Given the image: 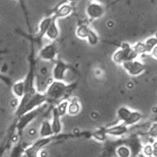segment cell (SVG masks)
<instances>
[{"mask_svg": "<svg viewBox=\"0 0 157 157\" xmlns=\"http://www.w3.org/2000/svg\"><path fill=\"white\" fill-rule=\"evenodd\" d=\"M20 4V6H22L23 10H24V14L26 16V20H27V23H28V26H29V29L31 30V27H30V24H29V19H28V13H27V10H26V6H25V4H24V0H17Z\"/></svg>", "mask_w": 157, "mask_h": 157, "instance_id": "obj_30", "label": "cell"}, {"mask_svg": "<svg viewBox=\"0 0 157 157\" xmlns=\"http://www.w3.org/2000/svg\"><path fill=\"white\" fill-rule=\"evenodd\" d=\"M150 55H151L155 59H157V45L155 47V48H153V50L151 51Z\"/></svg>", "mask_w": 157, "mask_h": 157, "instance_id": "obj_31", "label": "cell"}, {"mask_svg": "<svg viewBox=\"0 0 157 157\" xmlns=\"http://www.w3.org/2000/svg\"><path fill=\"white\" fill-rule=\"evenodd\" d=\"M52 19H53V15H49V16L45 17V18L40 23L38 32H37L36 34L34 35V40H40L43 37L46 35L47 30H48V26H49V24L51 23Z\"/></svg>", "mask_w": 157, "mask_h": 157, "instance_id": "obj_14", "label": "cell"}, {"mask_svg": "<svg viewBox=\"0 0 157 157\" xmlns=\"http://www.w3.org/2000/svg\"><path fill=\"white\" fill-rule=\"evenodd\" d=\"M116 154L120 157H129L132 155V152H131L129 146L126 144L118 146L116 149Z\"/></svg>", "mask_w": 157, "mask_h": 157, "instance_id": "obj_21", "label": "cell"}, {"mask_svg": "<svg viewBox=\"0 0 157 157\" xmlns=\"http://www.w3.org/2000/svg\"><path fill=\"white\" fill-rule=\"evenodd\" d=\"M87 41H88V43L90 44V45H93V46H94V45H96L97 43L99 42V36L97 35V33L94 31V30H92L91 31V33H90V34H89V36L87 37Z\"/></svg>", "mask_w": 157, "mask_h": 157, "instance_id": "obj_26", "label": "cell"}, {"mask_svg": "<svg viewBox=\"0 0 157 157\" xmlns=\"http://www.w3.org/2000/svg\"><path fill=\"white\" fill-rule=\"evenodd\" d=\"M153 148H154V156L157 157V140L153 142Z\"/></svg>", "mask_w": 157, "mask_h": 157, "instance_id": "obj_32", "label": "cell"}, {"mask_svg": "<svg viewBox=\"0 0 157 157\" xmlns=\"http://www.w3.org/2000/svg\"><path fill=\"white\" fill-rule=\"evenodd\" d=\"M93 29L87 24H80L76 29V35L80 39H87Z\"/></svg>", "mask_w": 157, "mask_h": 157, "instance_id": "obj_20", "label": "cell"}, {"mask_svg": "<svg viewBox=\"0 0 157 157\" xmlns=\"http://www.w3.org/2000/svg\"><path fill=\"white\" fill-rule=\"evenodd\" d=\"M121 66L126 72L132 76H137V75H141L145 69V64L142 63L141 61L137 60L136 59H133V60L124 62Z\"/></svg>", "mask_w": 157, "mask_h": 157, "instance_id": "obj_7", "label": "cell"}, {"mask_svg": "<svg viewBox=\"0 0 157 157\" xmlns=\"http://www.w3.org/2000/svg\"><path fill=\"white\" fill-rule=\"evenodd\" d=\"M13 94L17 98H22L25 93V83L24 81H18L14 83L12 86Z\"/></svg>", "mask_w": 157, "mask_h": 157, "instance_id": "obj_19", "label": "cell"}, {"mask_svg": "<svg viewBox=\"0 0 157 157\" xmlns=\"http://www.w3.org/2000/svg\"><path fill=\"white\" fill-rule=\"evenodd\" d=\"M92 2H94V1H97V0H91Z\"/></svg>", "mask_w": 157, "mask_h": 157, "instance_id": "obj_33", "label": "cell"}, {"mask_svg": "<svg viewBox=\"0 0 157 157\" xmlns=\"http://www.w3.org/2000/svg\"><path fill=\"white\" fill-rule=\"evenodd\" d=\"M54 137H55L54 136H47V137H40V139L35 141L33 145L26 147L25 152H24V155L28 157L37 156L38 154L40 152V150L42 148H44L46 145H48L54 139Z\"/></svg>", "mask_w": 157, "mask_h": 157, "instance_id": "obj_6", "label": "cell"}, {"mask_svg": "<svg viewBox=\"0 0 157 157\" xmlns=\"http://www.w3.org/2000/svg\"><path fill=\"white\" fill-rule=\"evenodd\" d=\"M61 115L59 114L57 106L53 107L52 109V121H51V125L53 128V132L55 136H58L61 133L62 131V123H61Z\"/></svg>", "mask_w": 157, "mask_h": 157, "instance_id": "obj_13", "label": "cell"}, {"mask_svg": "<svg viewBox=\"0 0 157 157\" xmlns=\"http://www.w3.org/2000/svg\"><path fill=\"white\" fill-rule=\"evenodd\" d=\"M139 55L134 49L133 46H130L128 43H123L112 56V60L116 64L122 65L124 62L133 60L137 59Z\"/></svg>", "mask_w": 157, "mask_h": 157, "instance_id": "obj_3", "label": "cell"}, {"mask_svg": "<svg viewBox=\"0 0 157 157\" xmlns=\"http://www.w3.org/2000/svg\"><path fill=\"white\" fill-rule=\"evenodd\" d=\"M68 103H69V101L67 100H62L59 102H58V105H57V108L59 112V114L61 115V117H64L67 113V108H68Z\"/></svg>", "mask_w": 157, "mask_h": 157, "instance_id": "obj_23", "label": "cell"}, {"mask_svg": "<svg viewBox=\"0 0 157 157\" xmlns=\"http://www.w3.org/2000/svg\"><path fill=\"white\" fill-rule=\"evenodd\" d=\"M46 101H48V97L46 94H40V93H35L33 96L29 99V101L24 104V106L20 109H16L14 114L16 118H20L24 113L31 111L33 109H36L38 107L42 106Z\"/></svg>", "mask_w": 157, "mask_h": 157, "instance_id": "obj_2", "label": "cell"}, {"mask_svg": "<svg viewBox=\"0 0 157 157\" xmlns=\"http://www.w3.org/2000/svg\"><path fill=\"white\" fill-rule=\"evenodd\" d=\"M39 135L40 137H47V136H55L53 132V128H52V125L51 122L48 121H44L42 122L40 130H39Z\"/></svg>", "mask_w": 157, "mask_h": 157, "instance_id": "obj_17", "label": "cell"}, {"mask_svg": "<svg viewBox=\"0 0 157 157\" xmlns=\"http://www.w3.org/2000/svg\"><path fill=\"white\" fill-rule=\"evenodd\" d=\"M105 11L106 8L104 7V6H102L101 4L98 3L96 1L89 3L85 8V13L90 20H96L102 17Z\"/></svg>", "mask_w": 157, "mask_h": 157, "instance_id": "obj_8", "label": "cell"}, {"mask_svg": "<svg viewBox=\"0 0 157 157\" xmlns=\"http://www.w3.org/2000/svg\"><path fill=\"white\" fill-rule=\"evenodd\" d=\"M142 153H143V155L145 156H154V148H153V145H150V144L144 145L143 146V149H142Z\"/></svg>", "mask_w": 157, "mask_h": 157, "instance_id": "obj_27", "label": "cell"}, {"mask_svg": "<svg viewBox=\"0 0 157 157\" xmlns=\"http://www.w3.org/2000/svg\"><path fill=\"white\" fill-rule=\"evenodd\" d=\"M148 136L152 138H157V121L154 122L148 129Z\"/></svg>", "mask_w": 157, "mask_h": 157, "instance_id": "obj_29", "label": "cell"}, {"mask_svg": "<svg viewBox=\"0 0 157 157\" xmlns=\"http://www.w3.org/2000/svg\"><path fill=\"white\" fill-rule=\"evenodd\" d=\"M134 49L137 52L138 55H144V54H148V51H147V48L145 46V42L143 41H139L137 43H136L133 46Z\"/></svg>", "mask_w": 157, "mask_h": 157, "instance_id": "obj_25", "label": "cell"}, {"mask_svg": "<svg viewBox=\"0 0 157 157\" xmlns=\"http://www.w3.org/2000/svg\"><path fill=\"white\" fill-rule=\"evenodd\" d=\"M145 46H146V48H147V51H148V54L151 53V51L153 50V48H155L157 45V37L156 36H153V37H149L148 39H146L145 41Z\"/></svg>", "mask_w": 157, "mask_h": 157, "instance_id": "obj_24", "label": "cell"}, {"mask_svg": "<svg viewBox=\"0 0 157 157\" xmlns=\"http://www.w3.org/2000/svg\"><path fill=\"white\" fill-rule=\"evenodd\" d=\"M25 149H26V148L23 147V145H17V146H15V147L13 148V150L12 151L11 156H22L23 154H24V152H25Z\"/></svg>", "mask_w": 157, "mask_h": 157, "instance_id": "obj_28", "label": "cell"}, {"mask_svg": "<svg viewBox=\"0 0 157 157\" xmlns=\"http://www.w3.org/2000/svg\"><path fill=\"white\" fill-rule=\"evenodd\" d=\"M73 11V7L71 5L69 4H63L61 5L60 6H59L56 11L54 13V16L57 18V19H59V18H64V17H67Z\"/></svg>", "mask_w": 157, "mask_h": 157, "instance_id": "obj_16", "label": "cell"}, {"mask_svg": "<svg viewBox=\"0 0 157 157\" xmlns=\"http://www.w3.org/2000/svg\"><path fill=\"white\" fill-rule=\"evenodd\" d=\"M75 86H76V83L72 85H67L63 81L54 80L48 85L47 91L45 93L48 97V101L59 102L72 92V90L75 88Z\"/></svg>", "mask_w": 157, "mask_h": 157, "instance_id": "obj_1", "label": "cell"}, {"mask_svg": "<svg viewBox=\"0 0 157 157\" xmlns=\"http://www.w3.org/2000/svg\"><path fill=\"white\" fill-rule=\"evenodd\" d=\"M117 117L119 121L127 126H132L142 120V113L136 110H131L126 106H121L117 109Z\"/></svg>", "mask_w": 157, "mask_h": 157, "instance_id": "obj_4", "label": "cell"}, {"mask_svg": "<svg viewBox=\"0 0 157 157\" xmlns=\"http://www.w3.org/2000/svg\"><path fill=\"white\" fill-rule=\"evenodd\" d=\"M57 20L58 19L53 15V19H52L51 23L48 26L46 35H45L48 39L51 40L52 41H55L59 36V26L57 24Z\"/></svg>", "mask_w": 157, "mask_h": 157, "instance_id": "obj_15", "label": "cell"}, {"mask_svg": "<svg viewBox=\"0 0 157 157\" xmlns=\"http://www.w3.org/2000/svg\"><path fill=\"white\" fill-rule=\"evenodd\" d=\"M43 107H38L36 109H33L31 111H28L26 113H24V115H22L20 118L17 119V123L15 124V128L17 130V132L19 135H22L24 132V130L26 128V127L32 122L34 121L38 116H40V114L42 112Z\"/></svg>", "mask_w": 157, "mask_h": 157, "instance_id": "obj_5", "label": "cell"}, {"mask_svg": "<svg viewBox=\"0 0 157 157\" xmlns=\"http://www.w3.org/2000/svg\"><path fill=\"white\" fill-rule=\"evenodd\" d=\"M105 132L108 136H123L124 135L128 133V126L125 125L124 123L121 122V124L119 125H115L109 128H104Z\"/></svg>", "mask_w": 157, "mask_h": 157, "instance_id": "obj_12", "label": "cell"}, {"mask_svg": "<svg viewBox=\"0 0 157 157\" xmlns=\"http://www.w3.org/2000/svg\"><path fill=\"white\" fill-rule=\"evenodd\" d=\"M81 111V104L77 99H73L69 101L68 108H67V114L70 116H76Z\"/></svg>", "mask_w": 157, "mask_h": 157, "instance_id": "obj_18", "label": "cell"}, {"mask_svg": "<svg viewBox=\"0 0 157 157\" xmlns=\"http://www.w3.org/2000/svg\"><path fill=\"white\" fill-rule=\"evenodd\" d=\"M57 55H58L57 43L55 41H52L51 43L47 44L41 48L40 54H39V57L42 60L54 61L57 58Z\"/></svg>", "mask_w": 157, "mask_h": 157, "instance_id": "obj_10", "label": "cell"}, {"mask_svg": "<svg viewBox=\"0 0 157 157\" xmlns=\"http://www.w3.org/2000/svg\"><path fill=\"white\" fill-rule=\"evenodd\" d=\"M71 69H72L71 65L64 62L61 59H58L55 62V66L53 67V69H52V77L54 80L64 81L65 76H66V72Z\"/></svg>", "mask_w": 157, "mask_h": 157, "instance_id": "obj_9", "label": "cell"}, {"mask_svg": "<svg viewBox=\"0 0 157 157\" xmlns=\"http://www.w3.org/2000/svg\"><path fill=\"white\" fill-rule=\"evenodd\" d=\"M68 1H71V2H72V1H74V0H68Z\"/></svg>", "mask_w": 157, "mask_h": 157, "instance_id": "obj_34", "label": "cell"}, {"mask_svg": "<svg viewBox=\"0 0 157 157\" xmlns=\"http://www.w3.org/2000/svg\"><path fill=\"white\" fill-rule=\"evenodd\" d=\"M108 136V135L106 134L105 130H104V128L96 129V130H94V131L91 132V136H92L93 138H94V139L97 140V141H100V142H103V141H105V139H106V136Z\"/></svg>", "mask_w": 157, "mask_h": 157, "instance_id": "obj_22", "label": "cell"}, {"mask_svg": "<svg viewBox=\"0 0 157 157\" xmlns=\"http://www.w3.org/2000/svg\"><path fill=\"white\" fill-rule=\"evenodd\" d=\"M125 144L129 146L133 156L138 155V154L140 152H142V149H143V146H144V145H142V143H141L139 137L137 136H136V135H132L131 136H129L126 140Z\"/></svg>", "mask_w": 157, "mask_h": 157, "instance_id": "obj_11", "label": "cell"}]
</instances>
